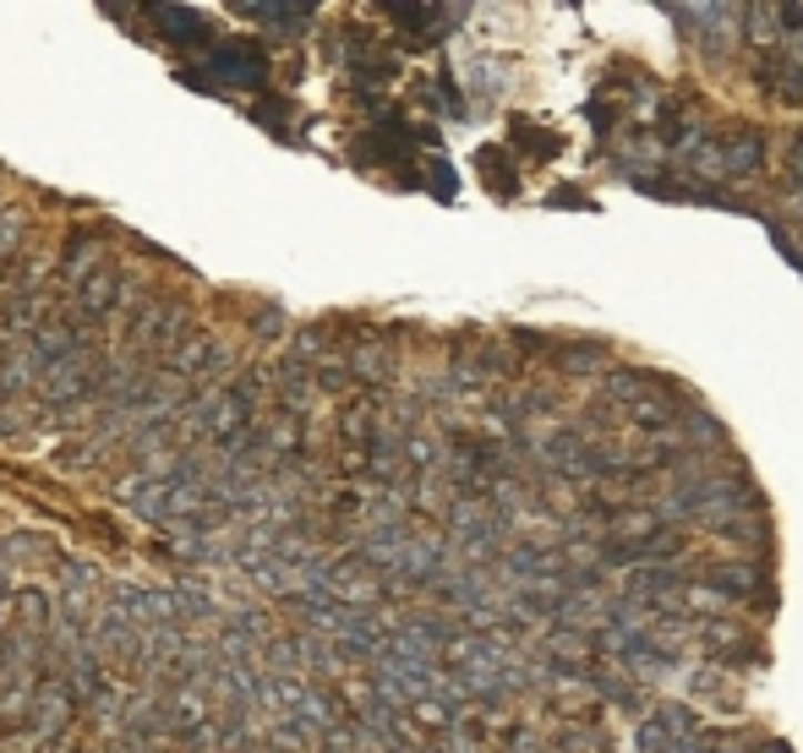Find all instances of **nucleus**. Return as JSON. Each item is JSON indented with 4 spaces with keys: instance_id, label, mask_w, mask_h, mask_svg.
Instances as JSON below:
<instances>
[{
    "instance_id": "nucleus-1",
    "label": "nucleus",
    "mask_w": 803,
    "mask_h": 753,
    "mask_svg": "<svg viewBox=\"0 0 803 753\" xmlns=\"http://www.w3.org/2000/svg\"><path fill=\"white\" fill-rule=\"evenodd\" d=\"M93 376H99V355L82 344V350H71V355H61V361L44 367L39 393H44L50 404H71V399H82V393L93 388Z\"/></svg>"
},
{
    "instance_id": "nucleus-2",
    "label": "nucleus",
    "mask_w": 803,
    "mask_h": 753,
    "mask_svg": "<svg viewBox=\"0 0 803 753\" xmlns=\"http://www.w3.org/2000/svg\"><path fill=\"white\" fill-rule=\"evenodd\" d=\"M202 71H219L224 82H235V88H258V82H268V61L258 44H213L208 50V61H202Z\"/></svg>"
},
{
    "instance_id": "nucleus-3",
    "label": "nucleus",
    "mask_w": 803,
    "mask_h": 753,
    "mask_svg": "<svg viewBox=\"0 0 803 753\" xmlns=\"http://www.w3.org/2000/svg\"><path fill=\"white\" fill-rule=\"evenodd\" d=\"M116 295H121V273H116V268H99V273H88V279H82L77 312H82V317L110 312V307H116Z\"/></svg>"
},
{
    "instance_id": "nucleus-4",
    "label": "nucleus",
    "mask_w": 803,
    "mask_h": 753,
    "mask_svg": "<svg viewBox=\"0 0 803 753\" xmlns=\"http://www.w3.org/2000/svg\"><path fill=\"white\" fill-rule=\"evenodd\" d=\"M153 22H164L170 39H187V44H208L213 39L208 22H202L198 11H187V6H153Z\"/></svg>"
},
{
    "instance_id": "nucleus-5",
    "label": "nucleus",
    "mask_w": 803,
    "mask_h": 753,
    "mask_svg": "<svg viewBox=\"0 0 803 753\" xmlns=\"http://www.w3.org/2000/svg\"><path fill=\"white\" fill-rule=\"evenodd\" d=\"M252 22H273L284 33H301V22H312V6H279V0H263V6H241Z\"/></svg>"
},
{
    "instance_id": "nucleus-6",
    "label": "nucleus",
    "mask_w": 803,
    "mask_h": 753,
    "mask_svg": "<svg viewBox=\"0 0 803 753\" xmlns=\"http://www.w3.org/2000/svg\"><path fill=\"white\" fill-rule=\"evenodd\" d=\"M760 153H765V142L749 131V137H743V142L733 148V153L722 159V170H727V175H754V170H760Z\"/></svg>"
},
{
    "instance_id": "nucleus-7",
    "label": "nucleus",
    "mask_w": 803,
    "mask_h": 753,
    "mask_svg": "<svg viewBox=\"0 0 803 753\" xmlns=\"http://www.w3.org/2000/svg\"><path fill=\"white\" fill-rule=\"evenodd\" d=\"M93 590H99V579H93V573H88L82 563H71V568H67V606L77 612V618L88 612V595H93Z\"/></svg>"
},
{
    "instance_id": "nucleus-8",
    "label": "nucleus",
    "mask_w": 803,
    "mask_h": 753,
    "mask_svg": "<svg viewBox=\"0 0 803 753\" xmlns=\"http://www.w3.org/2000/svg\"><path fill=\"white\" fill-rule=\"evenodd\" d=\"M799 175H803V142H799Z\"/></svg>"
}]
</instances>
